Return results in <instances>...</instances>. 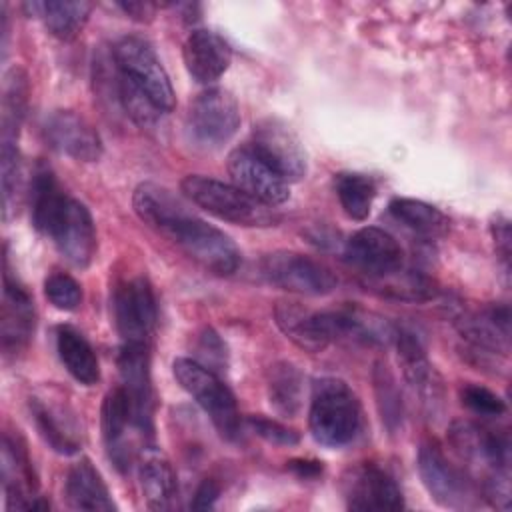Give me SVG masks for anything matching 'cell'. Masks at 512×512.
Returning a JSON list of instances; mask_svg holds the SVG:
<instances>
[{"label": "cell", "instance_id": "1", "mask_svg": "<svg viewBox=\"0 0 512 512\" xmlns=\"http://www.w3.org/2000/svg\"><path fill=\"white\" fill-rule=\"evenodd\" d=\"M448 442L466 474L478 482L480 496L498 508L510 506V442L508 436L470 420H458L448 430Z\"/></svg>", "mask_w": 512, "mask_h": 512}, {"label": "cell", "instance_id": "2", "mask_svg": "<svg viewBox=\"0 0 512 512\" xmlns=\"http://www.w3.org/2000/svg\"><path fill=\"white\" fill-rule=\"evenodd\" d=\"M308 426L316 442L328 448L350 444L360 430V402L340 378H320L312 386Z\"/></svg>", "mask_w": 512, "mask_h": 512}, {"label": "cell", "instance_id": "3", "mask_svg": "<svg viewBox=\"0 0 512 512\" xmlns=\"http://www.w3.org/2000/svg\"><path fill=\"white\" fill-rule=\"evenodd\" d=\"M180 186L186 198L220 220L256 228L274 226L280 220L272 206L248 196L234 184H226L210 176L188 174Z\"/></svg>", "mask_w": 512, "mask_h": 512}, {"label": "cell", "instance_id": "4", "mask_svg": "<svg viewBox=\"0 0 512 512\" xmlns=\"http://www.w3.org/2000/svg\"><path fill=\"white\" fill-rule=\"evenodd\" d=\"M160 234L180 246L208 272L228 276L240 266V250L234 240L220 228L190 214L186 208L178 212Z\"/></svg>", "mask_w": 512, "mask_h": 512}, {"label": "cell", "instance_id": "5", "mask_svg": "<svg viewBox=\"0 0 512 512\" xmlns=\"http://www.w3.org/2000/svg\"><path fill=\"white\" fill-rule=\"evenodd\" d=\"M452 320L466 342L464 356L474 366L500 368L510 350L508 304H492L478 312L458 308L452 314Z\"/></svg>", "mask_w": 512, "mask_h": 512}, {"label": "cell", "instance_id": "6", "mask_svg": "<svg viewBox=\"0 0 512 512\" xmlns=\"http://www.w3.org/2000/svg\"><path fill=\"white\" fill-rule=\"evenodd\" d=\"M172 374L176 382L210 416L220 436L234 440L240 432V412L236 396L218 378V374L192 358H176L172 362Z\"/></svg>", "mask_w": 512, "mask_h": 512}, {"label": "cell", "instance_id": "7", "mask_svg": "<svg viewBox=\"0 0 512 512\" xmlns=\"http://www.w3.org/2000/svg\"><path fill=\"white\" fill-rule=\"evenodd\" d=\"M418 474L434 502L444 508L464 510L478 504L480 492L464 468L448 460L436 440H424L418 448Z\"/></svg>", "mask_w": 512, "mask_h": 512}, {"label": "cell", "instance_id": "8", "mask_svg": "<svg viewBox=\"0 0 512 512\" xmlns=\"http://www.w3.org/2000/svg\"><path fill=\"white\" fill-rule=\"evenodd\" d=\"M112 56L116 70L140 86L164 114L174 110L176 96L170 78L154 48L144 38L122 36L114 44Z\"/></svg>", "mask_w": 512, "mask_h": 512}, {"label": "cell", "instance_id": "9", "mask_svg": "<svg viewBox=\"0 0 512 512\" xmlns=\"http://www.w3.org/2000/svg\"><path fill=\"white\" fill-rule=\"evenodd\" d=\"M238 126L240 106L228 90L208 88L190 102L186 132L196 146L218 148L236 134Z\"/></svg>", "mask_w": 512, "mask_h": 512}, {"label": "cell", "instance_id": "10", "mask_svg": "<svg viewBox=\"0 0 512 512\" xmlns=\"http://www.w3.org/2000/svg\"><path fill=\"white\" fill-rule=\"evenodd\" d=\"M28 408L38 434L54 452L70 456L80 450L82 424L78 412L58 388H40L30 396Z\"/></svg>", "mask_w": 512, "mask_h": 512}, {"label": "cell", "instance_id": "11", "mask_svg": "<svg viewBox=\"0 0 512 512\" xmlns=\"http://www.w3.org/2000/svg\"><path fill=\"white\" fill-rule=\"evenodd\" d=\"M56 250L76 268H86L96 254V228L90 210L76 198L66 196L50 216L44 232Z\"/></svg>", "mask_w": 512, "mask_h": 512}, {"label": "cell", "instance_id": "12", "mask_svg": "<svg viewBox=\"0 0 512 512\" xmlns=\"http://www.w3.org/2000/svg\"><path fill=\"white\" fill-rule=\"evenodd\" d=\"M260 270L274 286L304 296L330 294L338 284V278L328 266L310 256L288 250L266 254L260 262Z\"/></svg>", "mask_w": 512, "mask_h": 512}, {"label": "cell", "instance_id": "13", "mask_svg": "<svg viewBox=\"0 0 512 512\" xmlns=\"http://www.w3.org/2000/svg\"><path fill=\"white\" fill-rule=\"evenodd\" d=\"M250 148L272 166L288 184L298 182L308 172L306 150L294 130L276 118H264L252 128Z\"/></svg>", "mask_w": 512, "mask_h": 512}, {"label": "cell", "instance_id": "14", "mask_svg": "<svg viewBox=\"0 0 512 512\" xmlns=\"http://www.w3.org/2000/svg\"><path fill=\"white\" fill-rule=\"evenodd\" d=\"M114 322L122 344H146L156 328V298L150 282L136 276L118 284L114 292Z\"/></svg>", "mask_w": 512, "mask_h": 512}, {"label": "cell", "instance_id": "15", "mask_svg": "<svg viewBox=\"0 0 512 512\" xmlns=\"http://www.w3.org/2000/svg\"><path fill=\"white\" fill-rule=\"evenodd\" d=\"M342 494L350 510H400L404 496L394 476L378 464L364 462L346 472L342 478Z\"/></svg>", "mask_w": 512, "mask_h": 512}, {"label": "cell", "instance_id": "16", "mask_svg": "<svg viewBox=\"0 0 512 512\" xmlns=\"http://www.w3.org/2000/svg\"><path fill=\"white\" fill-rule=\"evenodd\" d=\"M226 168L236 188L268 206L284 204L290 198V184L268 166L250 144L234 148L228 154Z\"/></svg>", "mask_w": 512, "mask_h": 512}, {"label": "cell", "instance_id": "17", "mask_svg": "<svg viewBox=\"0 0 512 512\" xmlns=\"http://www.w3.org/2000/svg\"><path fill=\"white\" fill-rule=\"evenodd\" d=\"M392 342L398 352V362H400L404 380L408 382L412 392L418 396L422 408L428 414H436L438 408L442 406L444 388H442L440 374L430 364L420 338L412 330L394 326Z\"/></svg>", "mask_w": 512, "mask_h": 512}, {"label": "cell", "instance_id": "18", "mask_svg": "<svg viewBox=\"0 0 512 512\" xmlns=\"http://www.w3.org/2000/svg\"><path fill=\"white\" fill-rule=\"evenodd\" d=\"M344 260L366 278L386 276L404 266V254L398 240L376 226H364L346 240Z\"/></svg>", "mask_w": 512, "mask_h": 512}, {"label": "cell", "instance_id": "19", "mask_svg": "<svg viewBox=\"0 0 512 512\" xmlns=\"http://www.w3.org/2000/svg\"><path fill=\"white\" fill-rule=\"evenodd\" d=\"M2 484L8 510H48L50 504L38 496L36 474L24 442L4 434L2 440Z\"/></svg>", "mask_w": 512, "mask_h": 512}, {"label": "cell", "instance_id": "20", "mask_svg": "<svg viewBox=\"0 0 512 512\" xmlns=\"http://www.w3.org/2000/svg\"><path fill=\"white\" fill-rule=\"evenodd\" d=\"M274 320L288 340L310 354L326 350L336 340L334 312H316L298 302L282 300L274 306Z\"/></svg>", "mask_w": 512, "mask_h": 512}, {"label": "cell", "instance_id": "21", "mask_svg": "<svg viewBox=\"0 0 512 512\" xmlns=\"http://www.w3.org/2000/svg\"><path fill=\"white\" fill-rule=\"evenodd\" d=\"M118 370L122 388L130 402L136 430L152 432V378L150 354L146 344H122L118 354Z\"/></svg>", "mask_w": 512, "mask_h": 512}, {"label": "cell", "instance_id": "22", "mask_svg": "<svg viewBox=\"0 0 512 512\" xmlns=\"http://www.w3.org/2000/svg\"><path fill=\"white\" fill-rule=\"evenodd\" d=\"M46 142L78 162H96L102 156V140L96 128L72 110H56L44 122Z\"/></svg>", "mask_w": 512, "mask_h": 512}, {"label": "cell", "instance_id": "23", "mask_svg": "<svg viewBox=\"0 0 512 512\" xmlns=\"http://www.w3.org/2000/svg\"><path fill=\"white\" fill-rule=\"evenodd\" d=\"M2 350L16 354L26 348L34 334L36 312L30 294L12 278L8 262L4 258V288H2V318H0Z\"/></svg>", "mask_w": 512, "mask_h": 512}, {"label": "cell", "instance_id": "24", "mask_svg": "<svg viewBox=\"0 0 512 512\" xmlns=\"http://www.w3.org/2000/svg\"><path fill=\"white\" fill-rule=\"evenodd\" d=\"M182 58L188 74L198 84H212L228 70L232 48L220 34L208 28H198L186 36Z\"/></svg>", "mask_w": 512, "mask_h": 512}, {"label": "cell", "instance_id": "25", "mask_svg": "<svg viewBox=\"0 0 512 512\" xmlns=\"http://www.w3.org/2000/svg\"><path fill=\"white\" fill-rule=\"evenodd\" d=\"M102 438L106 452L116 468L126 470L130 466L132 450H130V438L128 428H136L130 412V402L122 386L112 388L102 402Z\"/></svg>", "mask_w": 512, "mask_h": 512}, {"label": "cell", "instance_id": "26", "mask_svg": "<svg viewBox=\"0 0 512 512\" xmlns=\"http://www.w3.org/2000/svg\"><path fill=\"white\" fill-rule=\"evenodd\" d=\"M64 496L70 508L90 510V512H110L116 510V504L110 496V490L88 458H80L68 468L64 480Z\"/></svg>", "mask_w": 512, "mask_h": 512}, {"label": "cell", "instance_id": "27", "mask_svg": "<svg viewBox=\"0 0 512 512\" xmlns=\"http://www.w3.org/2000/svg\"><path fill=\"white\" fill-rule=\"evenodd\" d=\"M138 482L146 506L152 510H170L178 498V480L170 460L154 450L144 448L138 460Z\"/></svg>", "mask_w": 512, "mask_h": 512}, {"label": "cell", "instance_id": "28", "mask_svg": "<svg viewBox=\"0 0 512 512\" xmlns=\"http://www.w3.org/2000/svg\"><path fill=\"white\" fill-rule=\"evenodd\" d=\"M56 350L66 372L80 384L92 386L100 380V364L90 342L72 326H58Z\"/></svg>", "mask_w": 512, "mask_h": 512}, {"label": "cell", "instance_id": "29", "mask_svg": "<svg viewBox=\"0 0 512 512\" xmlns=\"http://www.w3.org/2000/svg\"><path fill=\"white\" fill-rule=\"evenodd\" d=\"M26 8L42 16L46 30L54 38L70 42L82 32L94 4L84 0H48L26 4Z\"/></svg>", "mask_w": 512, "mask_h": 512}, {"label": "cell", "instance_id": "30", "mask_svg": "<svg viewBox=\"0 0 512 512\" xmlns=\"http://www.w3.org/2000/svg\"><path fill=\"white\" fill-rule=\"evenodd\" d=\"M364 286L378 292L380 296L406 302H428L440 294L438 284L430 276L418 270H406L404 266L386 276L366 278Z\"/></svg>", "mask_w": 512, "mask_h": 512}, {"label": "cell", "instance_id": "31", "mask_svg": "<svg viewBox=\"0 0 512 512\" xmlns=\"http://www.w3.org/2000/svg\"><path fill=\"white\" fill-rule=\"evenodd\" d=\"M132 206L138 218L160 232L180 210L186 206L164 186L154 182H142L132 194Z\"/></svg>", "mask_w": 512, "mask_h": 512}, {"label": "cell", "instance_id": "32", "mask_svg": "<svg viewBox=\"0 0 512 512\" xmlns=\"http://www.w3.org/2000/svg\"><path fill=\"white\" fill-rule=\"evenodd\" d=\"M388 208H390V214L400 224H404L412 232L426 236V238H440L450 228L448 216L442 210H438L436 206L422 202V200L394 198Z\"/></svg>", "mask_w": 512, "mask_h": 512}, {"label": "cell", "instance_id": "33", "mask_svg": "<svg viewBox=\"0 0 512 512\" xmlns=\"http://www.w3.org/2000/svg\"><path fill=\"white\" fill-rule=\"evenodd\" d=\"M302 372L292 362H276L268 370V400L282 416H294L302 406Z\"/></svg>", "mask_w": 512, "mask_h": 512}, {"label": "cell", "instance_id": "34", "mask_svg": "<svg viewBox=\"0 0 512 512\" xmlns=\"http://www.w3.org/2000/svg\"><path fill=\"white\" fill-rule=\"evenodd\" d=\"M334 190L348 218L362 222L370 216L376 198V184L370 176L360 172H338L334 174Z\"/></svg>", "mask_w": 512, "mask_h": 512}, {"label": "cell", "instance_id": "35", "mask_svg": "<svg viewBox=\"0 0 512 512\" xmlns=\"http://www.w3.org/2000/svg\"><path fill=\"white\" fill-rule=\"evenodd\" d=\"M28 102V80L20 68H12L2 90V142H16Z\"/></svg>", "mask_w": 512, "mask_h": 512}, {"label": "cell", "instance_id": "36", "mask_svg": "<svg viewBox=\"0 0 512 512\" xmlns=\"http://www.w3.org/2000/svg\"><path fill=\"white\" fill-rule=\"evenodd\" d=\"M116 90H118V100L124 108V112L142 128H150L154 126L160 116L164 114L152 100L150 96L140 88L136 86L128 76L120 74L118 72V78H116Z\"/></svg>", "mask_w": 512, "mask_h": 512}, {"label": "cell", "instance_id": "37", "mask_svg": "<svg viewBox=\"0 0 512 512\" xmlns=\"http://www.w3.org/2000/svg\"><path fill=\"white\" fill-rule=\"evenodd\" d=\"M374 390L382 422L390 432H394L402 424V400L396 380L384 364H376L374 368Z\"/></svg>", "mask_w": 512, "mask_h": 512}, {"label": "cell", "instance_id": "38", "mask_svg": "<svg viewBox=\"0 0 512 512\" xmlns=\"http://www.w3.org/2000/svg\"><path fill=\"white\" fill-rule=\"evenodd\" d=\"M44 294L54 308L64 312H72L82 304V288L66 272L50 274L44 280Z\"/></svg>", "mask_w": 512, "mask_h": 512}, {"label": "cell", "instance_id": "39", "mask_svg": "<svg viewBox=\"0 0 512 512\" xmlns=\"http://www.w3.org/2000/svg\"><path fill=\"white\" fill-rule=\"evenodd\" d=\"M0 174H2V202H4V216L16 204V196L20 190V156L16 142H2L0 152Z\"/></svg>", "mask_w": 512, "mask_h": 512}, {"label": "cell", "instance_id": "40", "mask_svg": "<svg viewBox=\"0 0 512 512\" xmlns=\"http://www.w3.org/2000/svg\"><path fill=\"white\" fill-rule=\"evenodd\" d=\"M462 404L478 416H500L506 410V402L492 390L480 384H466L460 390Z\"/></svg>", "mask_w": 512, "mask_h": 512}, {"label": "cell", "instance_id": "41", "mask_svg": "<svg viewBox=\"0 0 512 512\" xmlns=\"http://www.w3.org/2000/svg\"><path fill=\"white\" fill-rule=\"evenodd\" d=\"M198 360L202 366L210 368L212 372L226 368V346L220 336L212 328H204L196 342Z\"/></svg>", "mask_w": 512, "mask_h": 512}, {"label": "cell", "instance_id": "42", "mask_svg": "<svg viewBox=\"0 0 512 512\" xmlns=\"http://www.w3.org/2000/svg\"><path fill=\"white\" fill-rule=\"evenodd\" d=\"M250 428L266 442L276 444V446H294L300 442V436L294 428L284 426L278 420H270L264 416H250L248 418Z\"/></svg>", "mask_w": 512, "mask_h": 512}, {"label": "cell", "instance_id": "43", "mask_svg": "<svg viewBox=\"0 0 512 512\" xmlns=\"http://www.w3.org/2000/svg\"><path fill=\"white\" fill-rule=\"evenodd\" d=\"M490 234L494 242V252L502 262L504 270H510V220L504 214H496L490 222Z\"/></svg>", "mask_w": 512, "mask_h": 512}, {"label": "cell", "instance_id": "44", "mask_svg": "<svg viewBox=\"0 0 512 512\" xmlns=\"http://www.w3.org/2000/svg\"><path fill=\"white\" fill-rule=\"evenodd\" d=\"M218 496H220V486H218V482L212 480V478H206V480H202L200 486L196 488L190 506H192L194 510H208V508H214Z\"/></svg>", "mask_w": 512, "mask_h": 512}, {"label": "cell", "instance_id": "45", "mask_svg": "<svg viewBox=\"0 0 512 512\" xmlns=\"http://www.w3.org/2000/svg\"><path fill=\"white\" fill-rule=\"evenodd\" d=\"M288 470H292L298 478H316L322 472V464L316 460L296 458L288 462Z\"/></svg>", "mask_w": 512, "mask_h": 512}, {"label": "cell", "instance_id": "46", "mask_svg": "<svg viewBox=\"0 0 512 512\" xmlns=\"http://www.w3.org/2000/svg\"><path fill=\"white\" fill-rule=\"evenodd\" d=\"M118 8L124 10L134 20H148L154 14L156 4H150V2H120Z\"/></svg>", "mask_w": 512, "mask_h": 512}]
</instances>
